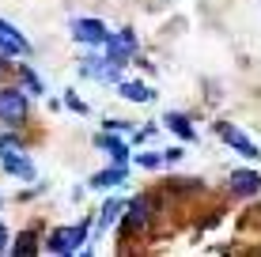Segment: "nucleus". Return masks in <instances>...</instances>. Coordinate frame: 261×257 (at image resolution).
I'll use <instances>...</instances> for the list:
<instances>
[{
  "label": "nucleus",
  "instance_id": "19",
  "mask_svg": "<svg viewBox=\"0 0 261 257\" xmlns=\"http://www.w3.org/2000/svg\"><path fill=\"white\" fill-rule=\"evenodd\" d=\"M4 250H8V227L0 223V253H4Z\"/></svg>",
  "mask_w": 261,
  "mask_h": 257
},
{
  "label": "nucleus",
  "instance_id": "18",
  "mask_svg": "<svg viewBox=\"0 0 261 257\" xmlns=\"http://www.w3.org/2000/svg\"><path fill=\"white\" fill-rule=\"evenodd\" d=\"M65 102H68V106H72V110H76V113H87V106L80 102V99H76V95H72V91L65 95Z\"/></svg>",
  "mask_w": 261,
  "mask_h": 257
},
{
  "label": "nucleus",
  "instance_id": "11",
  "mask_svg": "<svg viewBox=\"0 0 261 257\" xmlns=\"http://www.w3.org/2000/svg\"><path fill=\"white\" fill-rule=\"evenodd\" d=\"M125 223H129L133 231H140V227L148 223V201H133V205H129V219H125Z\"/></svg>",
  "mask_w": 261,
  "mask_h": 257
},
{
  "label": "nucleus",
  "instance_id": "3",
  "mask_svg": "<svg viewBox=\"0 0 261 257\" xmlns=\"http://www.w3.org/2000/svg\"><path fill=\"white\" fill-rule=\"evenodd\" d=\"M27 110H31V102H27L23 91H15V87L0 91V121H4V125H23Z\"/></svg>",
  "mask_w": 261,
  "mask_h": 257
},
{
  "label": "nucleus",
  "instance_id": "14",
  "mask_svg": "<svg viewBox=\"0 0 261 257\" xmlns=\"http://www.w3.org/2000/svg\"><path fill=\"white\" fill-rule=\"evenodd\" d=\"M118 216H121V201H106V208H102V227H110Z\"/></svg>",
  "mask_w": 261,
  "mask_h": 257
},
{
  "label": "nucleus",
  "instance_id": "17",
  "mask_svg": "<svg viewBox=\"0 0 261 257\" xmlns=\"http://www.w3.org/2000/svg\"><path fill=\"white\" fill-rule=\"evenodd\" d=\"M137 163H140V166H148V170H155V166H159V163H163V159H159V155H151V152H148V155H140V159H137Z\"/></svg>",
  "mask_w": 261,
  "mask_h": 257
},
{
  "label": "nucleus",
  "instance_id": "16",
  "mask_svg": "<svg viewBox=\"0 0 261 257\" xmlns=\"http://www.w3.org/2000/svg\"><path fill=\"white\" fill-rule=\"evenodd\" d=\"M23 83H27V91H34V95H38V91H42V83H38V76H34V72H31V68H23Z\"/></svg>",
  "mask_w": 261,
  "mask_h": 257
},
{
  "label": "nucleus",
  "instance_id": "6",
  "mask_svg": "<svg viewBox=\"0 0 261 257\" xmlns=\"http://www.w3.org/2000/svg\"><path fill=\"white\" fill-rule=\"evenodd\" d=\"M23 53H31V42H27L12 23L0 19V57H23Z\"/></svg>",
  "mask_w": 261,
  "mask_h": 257
},
{
  "label": "nucleus",
  "instance_id": "10",
  "mask_svg": "<svg viewBox=\"0 0 261 257\" xmlns=\"http://www.w3.org/2000/svg\"><path fill=\"white\" fill-rule=\"evenodd\" d=\"M125 182V166L118 163L114 170H102V174H95L91 178V185H98V189H106V185H121Z\"/></svg>",
  "mask_w": 261,
  "mask_h": 257
},
{
  "label": "nucleus",
  "instance_id": "4",
  "mask_svg": "<svg viewBox=\"0 0 261 257\" xmlns=\"http://www.w3.org/2000/svg\"><path fill=\"white\" fill-rule=\"evenodd\" d=\"M72 38L87 49H98V46H106V26L98 19H72Z\"/></svg>",
  "mask_w": 261,
  "mask_h": 257
},
{
  "label": "nucleus",
  "instance_id": "15",
  "mask_svg": "<svg viewBox=\"0 0 261 257\" xmlns=\"http://www.w3.org/2000/svg\"><path fill=\"white\" fill-rule=\"evenodd\" d=\"M15 253H34V235H31V231L15 238Z\"/></svg>",
  "mask_w": 261,
  "mask_h": 257
},
{
  "label": "nucleus",
  "instance_id": "7",
  "mask_svg": "<svg viewBox=\"0 0 261 257\" xmlns=\"http://www.w3.org/2000/svg\"><path fill=\"white\" fill-rule=\"evenodd\" d=\"M231 193H239V197H254V193H261V174L257 170H235L227 178Z\"/></svg>",
  "mask_w": 261,
  "mask_h": 257
},
{
  "label": "nucleus",
  "instance_id": "5",
  "mask_svg": "<svg viewBox=\"0 0 261 257\" xmlns=\"http://www.w3.org/2000/svg\"><path fill=\"white\" fill-rule=\"evenodd\" d=\"M137 53V34L133 31H118V34H106V57L114 65H125V61Z\"/></svg>",
  "mask_w": 261,
  "mask_h": 257
},
{
  "label": "nucleus",
  "instance_id": "2",
  "mask_svg": "<svg viewBox=\"0 0 261 257\" xmlns=\"http://www.w3.org/2000/svg\"><path fill=\"white\" fill-rule=\"evenodd\" d=\"M87 242V223H72V227H57L49 238H46V246H49V253H76L80 246Z\"/></svg>",
  "mask_w": 261,
  "mask_h": 257
},
{
  "label": "nucleus",
  "instance_id": "9",
  "mask_svg": "<svg viewBox=\"0 0 261 257\" xmlns=\"http://www.w3.org/2000/svg\"><path fill=\"white\" fill-rule=\"evenodd\" d=\"M118 91H121V99H133V102H151V91L144 83H118Z\"/></svg>",
  "mask_w": 261,
  "mask_h": 257
},
{
  "label": "nucleus",
  "instance_id": "13",
  "mask_svg": "<svg viewBox=\"0 0 261 257\" xmlns=\"http://www.w3.org/2000/svg\"><path fill=\"white\" fill-rule=\"evenodd\" d=\"M95 144H98V148H106V152H110L114 159H118V163H125V159H129V152H125V144H121L118 136H98Z\"/></svg>",
  "mask_w": 261,
  "mask_h": 257
},
{
  "label": "nucleus",
  "instance_id": "1",
  "mask_svg": "<svg viewBox=\"0 0 261 257\" xmlns=\"http://www.w3.org/2000/svg\"><path fill=\"white\" fill-rule=\"evenodd\" d=\"M0 170L12 174V178H23V182L34 178V163L19 152V148H15L12 136H0Z\"/></svg>",
  "mask_w": 261,
  "mask_h": 257
},
{
  "label": "nucleus",
  "instance_id": "12",
  "mask_svg": "<svg viewBox=\"0 0 261 257\" xmlns=\"http://www.w3.org/2000/svg\"><path fill=\"white\" fill-rule=\"evenodd\" d=\"M167 125L178 132L182 140H193L197 132H193V125H190V118H182V113H167Z\"/></svg>",
  "mask_w": 261,
  "mask_h": 257
},
{
  "label": "nucleus",
  "instance_id": "8",
  "mask_svg": "<svg viewBox=\"0 0 261 257\" xmlns=\"http://www.w3.org/2000/svg\"><path fill=\"white\" fill-rule=\"evenodd\" d=\"M220 140H223V144H231L235 152H242L246 159H257V148L250 144V136H246L242 129H235V125H220Z\"/></svg>",
  "mask_w": 261,
  "mask_h": 257
}]
</instances>
